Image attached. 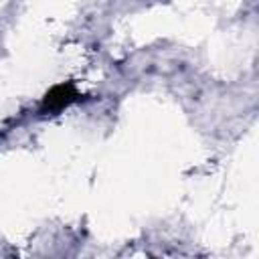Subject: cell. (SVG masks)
Listing matches in <instances>:
<instances>
[{"label": "cell", "mask_w": 259, "mask_h": 259, "mask_svg": "<svg viewBox=\"0 0 259 259\" xmlns=\"http://www.w3.org/2000/svg\"><path fill=\"white\" fill-rule=\"evenodd\" d=\"M79 97V91L75 89L73 83H61L55 85L42 99L40 103V113H59L61 109L69 107L75 99Z\"/></svg>", "instance_id": "cell-1"}]
</instances>
